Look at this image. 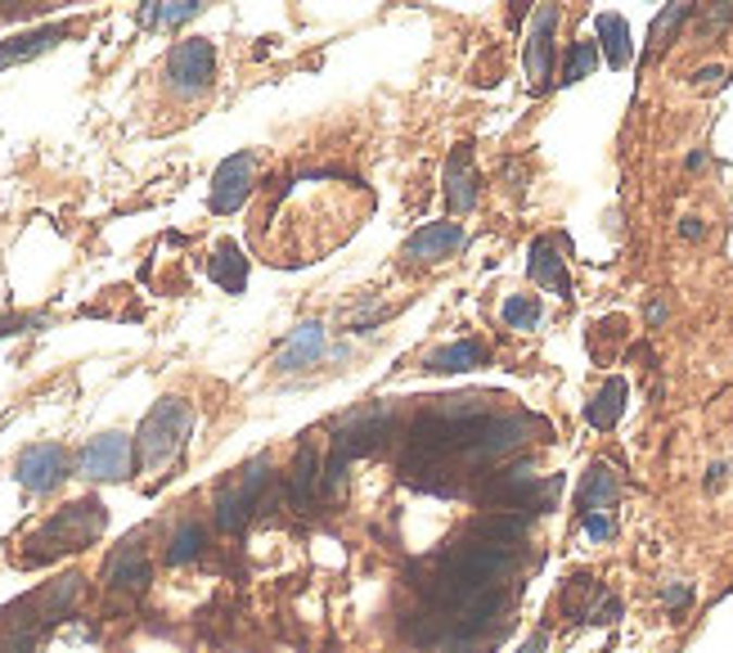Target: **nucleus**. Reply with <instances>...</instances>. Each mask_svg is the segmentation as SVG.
<instances>
[{
  "mask_svg": "<svg viewBox=\"0 0 733 653\" xmlns=\"http://www.w3.org/2000/svg\"><path fill=\"white\" fill-rule=\"evenodd\" d=\"M0 653H32V636H27V631H18V636H10L5 644H0Z\"/></svg>",
  "mask_w": 733,
  "mask_h": 653,
  "instance_id": "e433bc0d",
  "label": "nucleus"
},
{
  "mask_svg": "<svg viewBox=\"0 0 733 653\" xmlns=\"http://www.w3.org/2000/svg\"><path fill=\"white\" fill-rule=\"evenodd\" d=\"M693 5H697V0H671V5H666V10L653 19V27H648V54H661L666 46L675 41V32H680L684 19L693 14Z\"/></svg>",
  "mask_w": 733,
  "mask_h": 653,
  "instance_id": "393cba45",
  "label": "nucleus"
},
{
  "mask_svg": "<svg viewBox=\"0 0 733 653\" xmlns=\"http://www.w3.org/2000/svg\"><path fill=\"white\" fill-rule=\"evenodd\" d=\"M14 478H18L23 492L46 496V492H54L63 478H69V455H63V446H54V442L27 446L18 455V465H14Z\"/></svg>",
  "mask_w": 733,
  "mask_h": 653,
  "instance_id": "0eeeda50",
  "label": "nucleus"
},
{
  "mask_svg": "<svg viewBox=\"0 0 733 653\" xmlns=\"http://www.w3.org/2000/svg\"><path fill=\"white\" fill-rule=\"evenodd\" d=\"M104 581L117 586V591H145L149 586V559H145V550L140 545H122L113 559L104 564Z\"/></svg>",
  "mask_w": 733,
  "mask_h": 653,
  "instance_id": "4468645a",
  "label": "nucleus"
},
{
  "mask_svg": "<svg viewBox=\"0 0 733 653\" xmlns=\"http://www.w3.org/2000/svg\"><path fill=\"white\" fill-rule=\"evenodd\" d=\"M545 644H549V640H545V631H536V636H531V640H526L518 653H545Z\"/></svg>",
  "mask_w": 733,
  "mask_h": 653,
  "instance_id": "58836bf2",
  "label": "nucleus"
},
{
  "mask_svg": "<svg viewBox=\"0 0 733 653\" xmlns=\"http://www.w3.org/2000/svg\"><path fill=\"white\" fill-rule=\"evenodd\" d=\"M499 316H505V324H509V330H518V334L541 330V303L531 298V293H513V298H505Z\"/></svg>",
  "mask_w": 733,
  "mask_h": 653,
  "instance_id": "cd10ccee",
  "label": "nucleus"
},
{
  "mask_svg": "<svg viewBox=\"0 0 733 653\" xmlns=\"http://www.w3.org/2000/svg\"><path fill=\"white\" fill-rule=\"evenodd\" d=\"M729 23H733V0H711L707 14H703V23H697V37H703V41H716Z\"/></svg>",
  "mask_w": 733,
  "mask_h": 653,
  "instance_id": "7c9ffc66",
  "label": "nucleus"
},
{
  "mask_svg": "<svg viewBox=\"0 0 733 653\" xmlns=\"http://www.w3.org/2000/svg\"><path fill=\"white\" fill-rule=\"evenodd\" d=\"M63 37H69V27H37V32H23V37H14V41H5L0 46V69H10V63H27V59H37V54H46V50H54Z\"/></svg>",
  "mask_w": 733,
  "mask_h": 653,
  "instance_id": "f3484780",
  "label": "nucleus"
},
{
  "mask_svg": "<svg viewBox=\"0 0 733 653\" xmlns=\"http://www.w3.org/2000/svg\"><path fill=\"white\" fill-rule=\"evenodd\" d=\"M473 537L513 550V545L526 537V518H522V514H505V509H499V514H482V518L473 522Z\"/></svg>",
  "mask_w": 733,
  "mask_h": 653,
  "instance_id": "4be33fe9",
  "label": "nucleus"
},
{
  "mask_svg": "<svg viewBox=\"0 0 733 653\" xmlns=\"http://www.w3.org/2000/svg\"><path fill=\"white\" fill-rule=\"evenodd\" d=\"M703 162H707V153H703V149H693V153H688V172H697Z\"/></svg>",
  "mask_w": 733,
  "mask_h": 653,
  "instance_id": "79ce46f5",
  "label": "nucleus"
},
{
  "mask_svg": "<svg viewBox=\"0 0 733 653\" xmlns=\"http://www.w3.org/2000/svg\"><path fill=\"white\" fill-rule=\"evenodd\" d=\"M252 509H257V505L239 492V486H221V492H216V528H221V532H239Z\"/></svg>",
  "mask_w": 733,
  "mask_h": 653,
  "instance_id": "bb28decb",
  "label": "nucleus"
},
{
  "mask_svg": "<svg viewBox=\"0 0 733 653\" xmlns=\"http://www.w3.org/2000/svg\"><path fill=\"white\" fill-rule=\"evenodd\" d=\"M203 545H208L203 522H181L176 537H172V545H166V564H172V568H185V564H194L198 554H203Z\"/></svg>",
  "mask_w": 733,
  "mask_h": 653,
  "instance_id": "a878e982",
  "label": "nucleus"
},
{
  "mask_svg": "<svg viewBox=\"0 0 733 653\" xmlns=\"http://www.w3.org/2000/svg\"><path fill=\"white\" fill-rule=\"evenodd\" d=\"M320 492H324V465H320L315 446H302L293 460V473H288V501H293V509H311V501Z\"/></svg>",
  "mask_w": 733,
  "mask_h": 653,
  "instance_id": "ddd939ff",
  "label": "nucleus"
},
{
  "mask_svg": "<svg viewBox=\"0 0 733 653\" xmlns=\"http://www.w3.org/2000/svg\"><path fill=\"white\" fill-rule=\"evenodd\" d=\"M136 469V442L126 433H99L95 442H86L82 460H77V473L90 478V482H122Z\"/></svg>",
  "mask_w": 733,
  "mask_h": 653,
  "instance_id": "39448f33",
  "label": "nucleus"
},
{
  "mask_svg": "<svg viewBox=\"0 0 733 653\" xmlns=\"http://www.w3.org/2000/svg\"><path fill=\"white\" fill-rule=\"evenodd\" d=\"M724 77H729V73L720 69V63H711V69H697V73H693V86H703V90H707V86H724Z\"/></svg>",
  "mask_w": 733,
  "mask_h": 653,
  "instance_id": "c9c22d12",
  "label": "nucleus"
},
{
  "mask_svg": "<svg viewBox=\"0 0 733 653\" xmlns=\"http://www.w3.org/2000/svg\"><path fill=\"white\" fill-rule=\"evenodd\" d=\"M661 600H666V608H671V613H680V608H688V600H693V586H684V581L666 586Z\"/></svg>",
  "mask_w": 733,
  "mask_h": 653,
  "instance_id": "72a5a7b5",
  "label": "nucleus"
},
{
  "mask_svg": "<svg viewBox=\"0 0 733 653\" xmlns=\"http://www.w3.org/2000/svg\"><path fill=\"white\" fill-rule=\"evenodd\" d=\"M5 5H14V0H0V10H5Z\"/></svg>",
  "mask_w": 733,
  "mask_h": 653,
  "instance_id": "37998d69",
  "label": "nucleus"
},
{
  "mask_svg": "<svg viewBox=\"0 0 733 653\" xmlns=\"http://www.w3.org/2000/svg\"><path fill=\"white\" fill-rule=\"evenodd\" d=\"M77 581H82V577H63V581L54 586V591H46V595H41V604H46V617H59L63 608L73 604V595H77Z\"/></svg>",
  "mask_w": 733,
  "mask_h": 653,
  "instance_id": "2f4dec72",
  "label": "nucleus"
},
{
  "mask_svg": "<svg viewBox=\"0 0 733 653\" xmlns=\"http://www.w3.org/2000/svg\"><path fill=\"white\" fill-rule=\"evenodd\" d=\"M212 73H216V50L203 37H189L166 54V82H172L176 95H203L212 86Z\"/></svg>",
  "mask_w": 733,
  "mask_h": 653,
  "instance_id": "20e7f679",
  "label": "nucleus"
},
{
  "mask_svg": "<svg viewBox=\"0 0 733 653\" xmlns=\"http://www.w3.org/2000/svg\"><path fill=\"white\" fill-rule=\"evenodd\" d=\"M265 482H271V460H265V455H257V460H248V465L239 469V482H235V486L257 505L261 492H265Z\"/></svg>",
  "mask_w": 733,
  "mask_h": 653,
  "instance_id": "c756f323",
  "label": "nucleus"
},
{
  "mask_svg": "<svg viewBox=\"0 0 733 653\" xmlns=\"http://www.w3.org/2000/svg\"><path fill=\"white\" fill-rule=\"evenodd\" d=\"M252 181H257V158L244 149V153H229L216 176H212V212H239L252 194Z\"/></svg>",
  "mask_w": 733,
  "mask_h": 653,
  "instance_id": "6e6552de",
  "label": "nucleus"
},
{
  "mask_svg": "<svg viewBox=\"0 0 733 653\" xmlns=\"http://www.w3.org/2000/svg\"><path fill=\"white\" fill-rule=\"evenodd\" d=\"M495 397H486V392H459V397H432V415H442L450 423H473V419H486L495 415L490 410Z\"/></svg>",
  "mask_w": 733,
  "mask_h": 653,
  "instance_id": "412c9836",
  "label": "nucleus"
},
{
  "mask_svg": "<svg viewBox=\"0 0 733 653\" xmlns=\"http://www.w3.org/2000/svg\"><path fill=\"white\" fill-rule=\"evenodd\" d=\"M617 617H621V600L617 595H604L589 608V623H617Z\"/></svg>",
  "mask_w": 733,
  "mask_h": 653,
  "instance_id": "f704fd0d",
  "label": "nucleus"
},
{
  "mask_svg": "<svg viewBox=\"0 0 733 653\" xmlns=\"http://www.w3.org/2000/svg\"><path fill=\"white\" fill-rule=\"evenodd\" d=\"M463 225L459 221H432L423 225V231H414L401 248V261L406 267H442V261H450L459 248H463Z\"/></svg>",
  "mask_w": 733,
  "mask_h": 653,
  "instance_id": "423d86ee",
  "label": "nucleus"
},
{
  "mask_svg": "<svg viewBox=\"0 0 733 653\" xmlns=\"http://www.w3.org/2000/svg\"><path fill=\"white\" fill-rule=\"evenodd\" d=\"M477 366H486V347L477 338H459L450 347H437L423 361V370H432V374H469Z\"/></svg>",
  "mask_w": 733,
  "mask_h": 653,
  "instance_id": "2eb2a0df",
  "label": "nucleus"
},
{
  "mask_svg": "<svg viewBox=\"0 0 733 653\" xmlns=\"http://www.w3.org/2000/svg\"><path fill=\"white\" fill-rule=\"evenodd\" d=\"M104 505L99 501H73L69 509H59L46 528L32 537L27 545H41L37 554H32V564H41V559H54V554H73V550H86L90 541H99V532H104Z\"/></svg>",
  "mask_w": 733,
  "mask_h": 653,
  "instance_id": "f03ea898",
  "label": "nucleus"
},
{
  "mask_svg": "<svg viewBox=\"0 0 733 653\" xmlns=\"http://www.w3.org/2000/svg\"><path fill=\"white\" fill-rule=\"evenodd\" d=\"M526 275L536 280L541 288L558 293V298H572V280H568V267H562V252H558V239H554V235H545V239L531 244V252H526Z\"/></svg>",
  "mask_w": 733,
  "mask_h": 653,
  "instance_id": "9d476101",
  "label": "nucleus"
},
{
  "mask_svg": "<svg viewBox=\"0 0 733 653\" xmlns=\"http://www.w3.org/2000/svg\"><path fill=\"white\" fill-rule=\"evenodd\" d=\"M598 50H604V59L612 63V69H625L630 54H635V46H630V27L621 14H598Z\"/></svg>",
  "mask_w": 733,
  "mask_h": 653,
  "instance_id": "aec40b11",
  "label": "nucleus"
},
{
  "mask_svg": "<svg viewBox=\"0 0 733 653\" xmlns=\"http://www.w3.org/2000/svg\"><path fill=\"white\" fill-rule=\"evenodd\" d=\"M208 0H145V10H140V19L149 23V27H158V32H166V27H181V23H189L198 10H203Z\"/></svg>",
  "mask_w": 733,
  "mask_h": 653,
  "instance_id": "b1692460",
  "label": "nucleus"
},
{
  "mask_svg": "<svg viewBox=\"0 0 733 653\" xmlns=\"http://www.w3.org/2000/svg\"><path fill=\"white\" fill-rule=\"evenodd\" d=\"M680 235H684V239H703V235H707V225L697 221V217H684V221H680Z\"/></svg>",
  "mask_w": 733,
  "mask_h": 653,
  "instance_id": "4c0bfd02",
  "label": "nucleus"
},
{
  "mask_svg": "<svg viewBox=\"0 0 733 653\" xmlns=\"http://www.w3.org/2000/svg\"><path fill=\"white\" fill-rule=\"evenodd\" d=\"M661 320H666V303H653L648 307V324H661Z\"/></svg>",
  "mask_w": 733,
  "mask_h": 653,
  "instance_id": "ea45409f",
  "label": "nucleus"
},
{
  "mask_svg": "<svg viewBox=\"0 0 733 653\" xmlns=\"http://www.w3.org/2000/svg\"><path fill=\"white\" fill-rule=\"evenodd\" d=\"M585 532H589V541H612V532H617V522L598 509V514H585Z\"/></svg>",
  "mask_w": 733,
  "mask_h": 653,
  "instance_id": "473e14b6",
  "label": "nucleus"
},
{
  "mask_svg": "<svg viewBox=\"0 0 733 653\" xmlns=\"http://www.w3.org/2000/svg\"><path fill=\"white\" fill-rule=\"evenodd\" d=\"M558 19H562L558 5H541L536 23H531V32H526L522 63H526V77H531V86H536V90H545L549 77H554V32H558Z\"/></svg>",
  "mask_w": 733,
  "mask_h": 653,
  "instance_id": "1a4fd4ad",
  "label": "nucleus"
},
{
  "mask_svg": "<svg viewBox=\"0 0 733 653\" xmlns=\"http://www.w3.org/2000/svg\"><path fill=\"white\" fill-rule=\"evenodd\" d=\"M194 433V410L181 397H162L136 433V465L145 473H162L181 460V451Z\"/></svg>",
  "mask_w": 733,
  "mask_h": 653,
  "instance_id": "f257e3e1",
  "label": "nucleus"
},
{
  "mask_svg": "<svg viewBox=\"0 0 733 653\" xmlns=\"http://www.w3.org/2000/svg\"><path fill=\"white\" fill-rule=\"evenodd\" d=\"M724 473H729L724 465H711V478H707V486H720V482H724Z\"/></svg>",
  "mask_w": 733,
  "mask_h": 653,
  "instance_id": "a19ab883",
  "label": "nucleus"
},
{
  "mask_svg": "<svg viewBox=\"0 0 733 653\" xmlns=\"http://www.w3.org/2000/svg\"><path fill=\"white\" fill-rule=\"evenodd\" d=\"M621 415H625V379H608L604 387L594 392V402L585 406V419L594 423L598 433H608V429H617Z\"/></svg>",
  "mask_w": 733,
  "mask_h": 653,
  "instance_id": "a211bd4d",
  "label": "nucleus"
},
{
  "mask_svg": "<svg viewBox=\"0 0 733 653\" xmlns=\"http://www.w3.org/2000/svg\"><path fill=\"white\" fill-rule=\"evenodd\" d=\"M410 442L419 455H442V451H459V423L442 419V415H423L410 423Z\"/></svg>",
  "mask_w": 733,
  "mask_h": 653,
  "instance_id": "dca6fc26",
  "label": "nucleus"
},
{
  "mask_svg": "<svg viewBox=\"0 0 733 653\" xmlns=\"http://www.w3.org/2000/svg\"><path fill=\"white\" fill-rule=\"evenodd\" d=\"M531 429H545V423L531 415H486L473 423H459V451L469 460H499V455L518 451Z\"/></svg>",
  "mask_w": 733,
  "mask_h": 653,
  "instance_id": "7ed1b4c3",
  "label": "nucleus"
},
{
  "mask_svg": "<svg viewBox=\"0 0 733 653\" xmlns=\"http://www.w3.org/2000/svg\"><path fill=\"white\" fill-rule=\"evenodd\" d=\"M320 356H324V324H320V320H307V324H297V330L288 334V343L279 347L275 370H279V374H297V370L315 366Z\"/></svg>",
  "mask_w": 733,
  "mask_h": 653,
  "instance_id": "9b49d317",
  "label": "nucleus"
},
{
  "mask_svg": "<svg viewBox=\"0 0 733 653\" xmlns=\"http://www.w3.org/2000/svg\"><path fill=\"white\" fill-rule=\"evenodd\" d=\"M442 185H446V204H450L455 217L473 212V204H477V176H473V149H469V145H459V149L450 153Z\"/></svg>",
  "mask_w": 733,
  "mask_h": 653,
  "instance_id": "f8f14e48",
  "label": "nucleus"
},
{
  "mask_svg": "<svg viewBox=\"0 0 733 653\" xmlns=\"http://www.w3.org/2000/svg\"><path fill=\"white\" fill-rule=\"evenodd\" d=\"M598 54H604V50H598V41H576L572 54H568V63H562V82L576 86L581 77H589L598 69Z\"/></svg>",
  "mask_w": 733,
  "mask_h": 653,
  "instance_id": "c85d7f7f",
  "label": "nucleus"
},
{
  "mask_svg": "<svg viewBox=\"0 0 733 653\" xmlns=\"http://www.w3.org/2000/svg\"><path fill=\"white\" fill-rule=\"evenodd\" d=\"M612 501H617V473H612L608 465H589V473L581 478V492H576L581 514L612 509Z\"/></svg>",
  "mask_w": 733,
  "mask_h": 653,
  "instance_id": "6ab92c4d",
  "label": "nucleus"
},
{
  "mask_svg": "<svg viewBox=\"0 0 733 653\" xmlns=\"http://www.w3.org/2000/svg\"><path fill=\"white\" fill-rule=\"evenodd\" d=\"M208 271H212V280H216L225 293H244V284H248V257L239 252V244H221Z\"/></svg>",
  "mask_w": 733,
  "mask_h": 653,
  "instance_id": "5701e85b",
  "label": "nucleus"
}]
</instances>
